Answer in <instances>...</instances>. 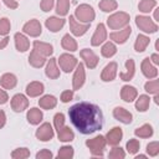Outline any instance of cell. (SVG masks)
I'll use <instances>...</instances> for the list:
<instances>
[{
    "instance_id": "6da1fadb",
    "label": "cell",
    "mask_w": 159,
    "mask_h": 159,
    "mask_svg": "<svg viewBox=\"0 0 159 159\" xmlns=\"http://www.w3.org/2000/svg\"><path fill=\"white\" fill-rule=\"evenodd\" d=\"M72 124L82 134H92L102 128L103 114L98 106L88 102H80L68 109Z\"/></svg>"
},
{
    "instance_id": "7a4b0ae2",
    "label": "cell",
    "mask_w": 159,
    "mask_h": 159,
    "mask_svg": "<svg viewBox=\"0 0 159 159\" xmlns=\"http://www.w3.org/2000/svg\"><path fill=\"white\" fill-rule=\"evenodd\" d=\"M107 24H108L109 29H112V30L122 29L129 24V14H127L124 11L116 12L107 19Z\"/></svg>"
},
{
    "instance_id": "3957f363",
    "label": "cell",
    "mask_w": 159,
    "mask_h": 159,
    "mask_svg": "<svg viewBox=\"0 0 159 159\" xmlns=\"http://www.w3.org/2000/svg\"><path fill=\"white\" fill-rule=\"evenodd\" d=\"M106 138L103 135H97L92 139H87L86 140V145L87 148L91 150L92 155L94 157H103V152H104V147H106Z\"/></svg>"
},
{
    "instance_id": "277c9868",
    "label": "cell",
    "mask_w": 159,
    "mask_h": 159,
    "mask_svg": "<svg viewBox=\"0 0 159 159\" xmlns=\"http://www.w3.org/2000/svg\"><path fill=\"white\" fill-rule=\"evenodd\" d=\"M94 16L96 14H94L93 7L87 4H81L75 10V17H77V20L83 21L86 24H91L94 20Z\"/></svg>"
},
{
    "instance_id": "5b68a950",
    "label": "cell",
    "mask_w": 159,
    "mask_h": 159,
    "mask_svg": "<svg viewBox=\"0 0 159 159\" xmlns=\"http://www.w3.org/2000/svg\"><path fill=\"white\" fill-rule=\"evenodd\" d=\"M135 24H137V26L143 32L153 34V32H157L158 31V25L152 19H149L148 16H142V15L135 16Z\"/></svg>"
},
{
    "instance_id": "8992f818",
    "label": "cell",
    "mask_w": 159,
    "mask_h": 159,
    "mask_svg": "<svg viewBox=\"0 0 159 159\" xmlns=\"http://www.w3.org/2000/svg\"><path fill=\"white\" fill-rule=\"evenodd\" d=\"M58 63H60L61 70H63L66 73H68L77 66L78 61H77V58L75 56H72L70 53H62L60 56V58H58Z\"/></svg>"
},
{
    "instance_id": "52a82bcc",
    "label": "cell",
    "mask_w": 159,
    "mask_h": 159,
    "mask_svg": "<svg viewBox=\"0 0 159 159\" xmlns=\"http://www.w3.org/2000/svg\"><path fill=\"white\" fill-rule=\"evenodd\" d=\"M35 135L41 142H48L53 138V129L50 123H43L37 128Z\"/></svg>"
},
{
    "instance_id": "ba28073f",
    "label": "cell",
    "mask_w": 159,
    "mask_h": 159,
    "mask_svg": "<svg viewBox=\"0 0 159 159\" xmlns=\"http://www.w3.org/2000/svg\"><path fill=\"white\" fill-rule=\"evenodd\" d=\"M22 31H24L25 34H27L29 36H32V37H37V36H40V35H41V32H42V29H41V24H40V21H39V20H36V19H32V20L27 21V22L24 25V27H22Z\"/></svg>"
},
{
    "instance_id": "9c48e42d",
    "label": "cell",
    "mask_w": 159,
    "mask_h": 159,
    "mask_svg": "<svg viewBox=\"0 0 159 159\" xmlns=\"http://www.w3.org/2000/svg\"><path fill=\"white\" fill-rule=\"evenodd\" d=\"M84 80H86V73H84V66L83 63H77V70L73 75V80H72V88L76 91V89H80L83 83H84Z\"/></svg>"
},
{
    "instance_id": "30bf717a",
    "label": "cell",
    "mask_w": 159,
    "mask_h": 159,
    "mask_svg": "<svg viewBox=\"0 0 159 159\" xmlns=\"http://www.w3.org/2000/svg\"><path fill=\"white\" fill-rule=\"evenodd\" d=\"M122 137H123V132H122V128L119 127H113L107 134H106V143L112 145V147H116L120 143L122 140Z\"/></svg>"
},
{
    "instance_id": "8fae6325",
    "label": "cell",
    "mask_w": 159,
    "mask_h": 159,
    "mask_svg": "<svg viewBox=\"0 0 159 159\" xmlns=\"http://www.w3.org/2000/svg\"><path fill=\"white\" fill-rule=\"evenodd\" d=\"M89 29V24H80L73 15L70 16V30L75 36H82Z\"/></svg>"
},
{
    "instance_id": "7c38bea8",
    "label": "cell",
    "mask_w": 159,
    "mask_h": 159,
    "mask_svg": "<svg viewBox=\"0 0 159 159\" xmlns=\"http://www.w3.org/2000/svg\"><path fill=\"white\" fill-rule=\"evenodd\" d=\"M80 55H81L82 60L84 61V63H86V66L88 68H94L98 65V57H97V55L92 50L83 48V50H81Z\"/></svg>"
},
{
    "instance_id": "4fadbf2b",
    "label": "cell",
    "mask_w": 159,
    "mask_h": 159,
    "mask_svg": "<svg viewBox=\"0 0 159 159\" xmlns=\"http://www.w3.org/2000/svg\"><path fill=\"white\" fill-rule=\"evenodd\" d=\"M27 106H29V99L21 93L15 94L11 99V108L15 112H22L27 108Z\"/></svg>"
},
{
    "instance_id": "5bb4252c",
    "label": "cell",
    "mask_w": 159,
    "mask_h": 159,
    "mask_svg": "<svg viewBox=\"0 0 159 159\" xmlns=\"http://www.w3.org/2000/svg\"><path fill=\"white\" fill-rule=\"evenodd\" d=\"M106 39H107V30H106V26L101 22L97 25L96 32L93 34L92 40H91V45L92 46H99L102 42H104Z\"/></svg>"
},
{
    "instance_id": "9a60e30c",
    "label": "cell",
    "mask_w": 159,
    "mask_h": 159,
    "mask_svg": "<svg viewBox=\"0 0 159 159\" xmlns=\"http://www.w3.org/2000/svg\"><path fill=\"white\" fill-rule=\"evenodd\" d=\"M113 117L117 120H119V122H122L124 124L132 123V119H133L132 113L129 111H127L125 108H123V107H116L113 109Z\"/></svg>"
},
{
    "instance_id": "2e32d148",
    "label": "cell",
    "mask_w": 159,
    "mask_h": 159,
    "mask_svg": "<svg viewBox=\"0 0 159 159\" xmlns=\"http://www.w3.org/2000/svg\"><path fill=\"white\" fill-rule=\"evenodd\" d=\"M117 63L116 62H109L102 71L101 73V80L104 81V82H111L116 78V75H117Z\"/></svg>"
},
{
    "instance_id": "e0dca14e",
    "label": "cell",
    "mask_w": 159,
    "mask_h": 159,
    "mask_svg": "<svg viewBox=\"0 0 159 159\" xmlns=\"http://www.w3.org/2000/svg\"><path fill=\"white\" fill-rule=\"evenodd\" d=\"M130 34H132L130 26H125L123 30L112 32V34L109 35V37H111V40H113V41L117 42V43H124V42L128 40V37L130 36Z\"/></svg>"
},
{
    "instance_id": "ac0fdd59",
    "label": "cell",
    "mask_w": 159,
    "mask_h": 159,
    "mask_svg": "<svg viewBox=\"0 0 159 159\" xmlns=\"http://www.w3.org/2000/svg\"><path fill=\"white\" fill-rule=\"evenodd\" d=\"M137 96H138V91H137V88L135 87H133V86H128V84H125V86H123L122 87V89H120V98L124 101V102H133L135 98H137Z\"/></svg>"
},
{
    "instance_id": "d6986e66",
    "label": "cell",
    "mask_w": 159,
    "mask_h": 159,
    "mask_svg": "<svg viewBox=\"0 0 159 159\" xmlns=\"http://www.w3.org/2000/svg\"><path fill=\"white\" fill-rule=\"evenodd\" d=\"M45 25H46V27H47L50 31L57 32V31H60V30L63 27V25H65V19H62V17H56V16H51V17L46 19Z\"/></svg>"
},
{
    "instance_id": "ffe728a7",
    "label": "cell",
    "mask_w": 159,
    "mask_h": 159,
    "mask_svg": "<svg viewBox=\"0 0 159 159\" xmlns=\"http://www.w3.org/2000/svg\"><path fill=\"white\" fill-rule=\"evenodd\" d=\"M142 72L147 78H155L158 76V70H157V67H154L152 65L149 57H147L142 61Z\"/></svg>"
},
{
    "instance_id": "44dd1931",
    "label": "cell",
    "mask_w": 159,
    "mask_h": 159,
    "mask_svg": "<svg viewBox=\"0 0 159 159\" xmlns=\"http://www.w3.org/2000/svg\"><path fill=\"white\" fill-rule=\"evenodd\" d=\"M43 91H45L43 83L37 82V81L30 82V83L26 86V94H27L29 97H37V96L42 94Z\"/></svg>"
},
{
    "instance_id": "7402d4cb",
    "label": "cell",
    "mask_w": 159,
    "mask_h": 159,
    "mask_svg": "<svg viewBox=\"0 0 159 159\" xmlns=\"http://www.w3.org/2000/svg\"><path fill=\"white\" fill-rule=\"evenodd\" d=\"M14 39H15V46H16V48H17L19 52H25V51L29 50V47H30V41L27 40V37H26L25 35L17 32V34H15Z\"/></svg>"
},
{
    "instance_id": "603a6c76",
    "label": "cell",
    "mask_w": 159,
    "mask_h": 159,
    "mask_svg": "<svg viewBox=\"0 0 159 159\" xmlns=\"http://www.w3.org/2000/svg\"><path fill=\"white\" fill-rule=\"evenodd\" d=\"M34 50L36 52H39L41 56H43V57H47V56L52 55V52H53V48H52V46L50 43L41 42V41H35L34 42Z\"/></svg>"
},
{
    "instance_id": "cb8c5ba5",
    "label": "cell",
    "mask_w": 159,
    "mask_h": 159,
    "mask_svg": "<svg viewBox=\"0 0 159 159\" xmlns=\"http://www.w3.org/2000/svg\"><path fill=\"white\" fill-rule=\"evenodd\" d=\"M45 73L48 78L51 80H56L60 77V70L56 65V58H50L47 65H46V70H45Z\"/></svg>"
},
{
    "instance_id": "d4e9b609",
    "label": "cell",
    "mask_w": 159,
    "mask_h": 159,
    "mask_svg": "<svg viewBox=\"0 0 159 159\" xmlns=\"http://www.w3.org/2000/svg\"><path fill=\"white\" fill-rule=\"evenodd\" d=\"M134 71H135V65L134 61L132 58L125 61V71L119 73V77L122 81H130L134 76Z\"/></svg>"
},
{
    "instance_id": "484cf974",
    "label": "cell",
    "mask_w": 159,
    "mask_h": 159,
    "mask_svg": "<svg viewBox=\"0 0 159 159\" xmlns=\"http://www.w3.org/2000/svg\"><path fill=\"white\" fill-rule=\"evenodd\" d=\"M17 83V80H16V76L12 75V73H4L0 78V84L5 88V89H11L16 86Z\"/></svg>"
},
{
    "instance_id": "4316f807",
    "label": "cell",
    "mask_w": 159,
    "mask_h": 159,
    "mask_svg": "<svg viewBox=\"0 0 159 159\" xmlns=\"http://www.w3.org/2000/svg\"><path fill=\"white\" fill-rule=\"evenodd\" d=\"M26 118H27V122L30 124L36 125V124H39L42 120L43 114H42V112L39 108H31V109H29V112L26 114Z\"/></svg>"
},
{
    "instance_id": "83f0119b",
    "label": "cell",
    "mask_w": 159,
    "mask_h": 159,
    "mask_svg": "<svg viewBox=\"0 0 159 159\" xmlns=\"http://www.w3.org/2000/svg\"><path fill=\"white\" fill-rule=\"evenodd\" d=\"M46 62V57L41 56L39 52H36L35 50L31 51L30 56H29V63L32 66V67H36V68H40L45 65Z\"/></svg>"
},
{
    "instance_id": "f1b7e54d",
    "label": "cell",
    "mask_w": 159,
    "mask_h": 159,
    "mask_svg": "<svg viewBox=\"0 0 159 159\" xmlns=\"http://www.w3.org/2000/svg\"><path fill=\"white\" fill-rule=\"evenodd\" d=\"M56 104H57V99L55 96H51V94H46L39 101V106L43 109H52L56 107Z\"/></svg>"
},
{
    "instance_id": "f546056e",
    "label": "cell",
    "mask_w": 159,
    "mask_h": 159,
    "mask_svg": "<svg viewBox=\"0 0 159 159\" xmlns=\"http://www.w3.org/2000/svg\"><path fill=\"white\" fill-rule=\"evenodd\" d=\"M61 46H62L65 50L71 51V52H75V51L77 50V42H76V40H75L72 36H70L68 34H66V35L62 37V40H61Z\"/></svg>"
},
{
    "instance_id": "4dcf8cb0",
    "label": "cell",
    "mask_w": 159,
    "mask_h": 159,
    "mask_svg": "<svg viewBox=\"0 0 159 159\" xmlns=\"http://www.w3.org/2000/svg\"><path fill=\"white\" fill-rule=\"evenodd\" d=\"M58 133V140L61 142H71L75 139V133L72 132V129L70 127H62L61 129L57 130Z\"/></svg>"
},
{
    "instance_id": "1f68e13d",
    "label": "cell",
    "mask_w": 159,
    "mask_h": 159,
    "mask_svg": "<svg viewBox=\"0 0 159 159\" xmlns=\"http://www.w3.org/2000/svg\"><path fill=\"white\" fill-rule=\"evenodd\" d=\"M149 42H150V40H149L148 36H145V35H138L137 36V40H135V43H134V50L137 52H143L147 48V46L149 45Z\"/></svg>"
},
{
    "instance_id": "d6a6232c",
    "label": "cell",
    "mask_w": 159,
    "mask_h": 159,
    "mask_svg": "<svg viewBox=\"0 0 159 159\" xmlns=\"http://www.w3.org/2000/svg\"><path fill=\"white\" fill-rule=\"evenodd\" d=\"M149 104H150V98L145 94H142L135 102V108L138 112H145L149 108Z\"/></svg>"
},
{
    "instance_id": "836d02e7",
    "label": "cell",
    "mask_w": 159,
    "mask_h": 159,
    "mask_svg": "<svg viewBox=\"0 0 159 159\" xmlns=\"http://www.w3.org/2000/svg\"><path fill=\"white\" fill-rule=\"evenodd\" d=\"M134 134L139 138H149L153 135V127L150 124H143L140 128L134 130Z\"/></svg>"
},
{
    "instance_id": "e575fe53",
    "label": "cell",
    "mask_w": 159,
    "mask_h": 159,
    "mask_svg": "<svg viewBox=\"0 0 159 159\" xmlns=\"http://www.w3.org/2000/svg\"><path fill=\"white\" fill-rule=\"evenodd\" d=\"M116 52H117V47H116V45L113 42H106L101 48V53L106 58H109V57L114 56Z\"/></svg>"
},
{
    "instance_id": "d590c367",
    "label": "cell",
    "mask_w": 159,
    "mask_h": 159,
    "mask_svg": "<svg viewBox=\"0 0 159 159\" xmlns=\"http://www.w3.org/2000/svg\"><path fill=\"white\" fill-rule=\"evenodd\" d=\"M98 6H99V9H101L102 11L109 12V11L116 10L117 6H118V4H117L116 0H101L99 4H98Z\"/></svg>"
},
{
    "instance_id": "8d00e7d4",
    "label": "cell",
    "mask_w": 159,
    "mask_h": 159,
    "mask_svg": "<svg viewBox=\"0 0 159 159\" xmlns=\"http://www.w3.org/2000/svg\"><path fill=\"white\" fill-rule=\"evenodd\" d=\"M68 9H70V0H57L56 12L60 16H66L68 14Z\"/></svg>"
},
{
    "instance_id": "74e56055",
    "label": "cell",
    "mask_w": 159,
    "mask_h": 159,
    "mask_svg": "<svg viewBox=\"0 0 159 159\" xmlns=\"http://www.w3.org/2000/svg\"><path fill=\"white\" fill-rule=\"evenodd\" d=\"M155 6H157V0H142L138 5V9L142 12H149Z\"/></svg>"
},
{
    "instance_id": "f35d334b",
    "label": "cell",
    "mask_w": 159,
    "mask_h": 159,
    "mask_svg": "<svg viewBox=\"0 0 159 159\" xmlns=\"http://www.w3.org/2000/svg\"><path fill=\"white\" fill-rule=\"evenodd\" d=\"M73 154H75L73 148L70 145H65V147L60 148V150L57 153V158L58 159H71L73 157Z\"/></svg>"
},
{
    "instance_id": "ab89813d",
    "label": "cell",
    "mask_w": 159,
    "mask_h": 159,
    "mask_svg": "<svg viewBox=\"0 0 159 159\" xmlns=\"http://www.w3.org/2000/svg\"><path fill=\"white\" fill-rule=\"evenodd\" d=\"M144 89L149 93L153 94H158L159 93V80H153V81H148L144 84Z\"/></svg>"
},
{
    "instance_id": "60d3db41",
    "label": "cell",
    "mask_w": 159,
    "mask_h": 159,
    "mask_svg": "<svg viewBox=\"0 0 159 159\" xmlns=\"http://www.w3.org/2000/svg\"><path fill=\"white\" fill-rule=\"evenodd\" d=\"M30 157V152L27 148H17L11 153V158L14 159H26Z\"/></svg>"
},
{
    "instance_id": "b9f144b4",
    "label": "cell",
    "mask_w": 159,
    "mask_h": 159,
    "mask_svg": "<svg viewBox=\"0 0 159 159\" xmlns=\"http://www.w3.org/2000/svg\"><path fill=\"white\" fill-rule=\"evenodd\" d=\"M139 147H140V144L137 139H129L125 144V148H127L129 154H135L139 150Z\"/></svg>"
},
{
    "instance_id": "7bdbcfd3",
    "label": "cell",
    "mask_w": 159,
    "mask_h": 159,
    "mask_svg": "<svg viewBox=\"0 0 159 159\" xmlns=\"http://www.w3.org/2000/svg\"><path fill=\"white\" fill-rule=\"evenodd\" d=\"M10 31V21L6 17L0 19V36H6Z\"/></svg>"
},
{
    "instance_id": "ee69618b",
    "label": "cell",
    "mask_w": 159,
    "mask_h": 159,
    "mask_svg": "<svg viewBox=\"0 0 159 159\" xmlns=\"http://www.w3.org/2000/svg\"><path fill=\"white\" fill-rule=\"evenodd\" d=\"M147 153L150 157H155L159 154V143L158 142H152L147 145Z\"/></svg>"
},
{
    "instance_id": "f6af8a7d",
    "label": "cell",
    "mask_w": 159,
    "mask_h": 159,
    "mask_svg": "<svg viewBox=\"0 0 159 159\" xmlns=\"http://www.w3.org/2000/svg\"><path fill=\"white\" fill-rule=\"evenodd\" d=\"M108 157H109L111 159H123V158L125 157V153H124V150H123L122 148H113V149L109 152Z\"/></svg>"
},
{
    "instance_id": "bcb514c9",
    "label": "cell",
    "mask_w": 159,
    "mask_h": 159,
    "mask_svg": "<svg viewBox=\"0 0 159 159\" xmlns=\"http://www.w3.org/2000/svg\"><path fill=\"white\" fill-rule=\"evenodd\" d=\"M53 123H55V128L58 130L65 125V116L63 113H56L53 117Z\"/></svg>"
},
{
    "instance_id": "7dc6e473",
    "label": "cell",
    "mask_w": 159,
    "mask_h": 159,
    "mask_svg": "<svg viewBox=\"0 0 159 159\" xmlns=\"http://www.w3.org/2000/svg\"><path fill=\"white\" fill-rule=\"evenodd\" d=\"M53 2H55V0H41V2H40V7H41V10L42 11H50L52 7H53Z\"/></svg>"
},
{
    "instance_id": "c3c4849f",
    "label": "cell",
    "mask_w": 159,
    "mask_h": 159,
    "mask_svg": "<svg viewBox=\"0 0 159 159\" xmlns=\"http://www.w3.org/2000/svg\"><path fill=\"white\" fill-rule=\"evenodd\" d=\"M53 155L51 153V150L48 149H42L36 154V159H51Z\"/></svg>"
},
{
    "instance_id": "681fc988",
    "label": "cell",
    "mask_w": 159,
    "mask_h": 159,
    "mask_svg": "<svg viewBox=\"0 0 159 159\" xmlns=\"http://www.w3.org/2000/svg\"><path fill=\"white\" fill-rule=\"evenodd\" d=\"M72 98H73V92H72V91H63L62 94H61V101H62L63 103L70 102Z\"/></svg>"
},
{
    "instance_id": "f907efd6",
    "label": "cell",
    "mask_w": 159,
    "mask_h": 159,
    "mask_svg": "<svg viewBox=\"0 0 159 159\" xmlns=\"http://www.w3.org/2000/svg\"><path fill=\"white\" fill-rule=\"evenodd\" d=\"M2 1H4V4H5L7 7H10V9H17V6H19V4H17L16 0H2Z\"/></svg>"
},
{
    "instance_id": "816d5d0a",
    "label": "cell",
    "mask_w": 159,
    "mask_h": 159,
    "mask_svg": "<svg viewBox=\"0 0 159 159\" xmlns=\"http://www.w3.org/2000/svg\"><path fill=\"white\" fill-rule=\"evenodd\" d=\"M7 99H9L7 93H6L4 89H0V104L6 103V102H7Z\"/></svg>"
},
{
    "instance_id": "f5cc1de1",
    "label": "cell",
    "mask_w": 159,
    "mask_h": 159,
    "mask_svg": "<svg viewBox=\"0 0 159 159\" xmlns=\"http://www.w3.org/2000/svg\"><path fill=\"white\" fill-rule=\"evenodd\" d=\"M5 123H6V116H5V112L0 109V129L5 125Z\"/></svg>"
},
{
    "instance_id": "db71d44e",
    "label": "cell",
    "mask_w": 159,
    "mask_h": 159,
    "mask_svg": "<svg viewBox=\"0 0 159 159\" xmlns=\"http://www.w3.org/2000/svg\"><path fill=\"white\" fill-rule=\"evenodd\" d=\"M150 62H153L155 65H159V55L158 53H153L150 56Z\"/></svg>"
},
{
    "instance_id": "11a10c76",
    "label": "cell",
    "mask_w": 159,
    "mask_h": 159,
    "mask_svg": "<svg viewBox=\"0 0 159 159\" xmlns=\"http://www.w3.org/2000/svg\"><path fill=\"white\" fill-rule=\"evenodd\" d=\"M7 42H9V37H4V39H0V50L5 48V47H6V45H7Z\"/></svg>"
},
{
    "instance_id": "9f6ffc18",
    "label": "cell",
    "mask_w": 159,
    "mask_h": 159,
    "mask_svg": "<svg viewBox=\"0 0 159 159\" xmlns=\"http://www.w3.org/2000/svg\"><path fill=\"white\" fill-rule=\"evenodd\" d=\"M158 17H159V9H157L155 11H154V19L158 21Z\"/></svg>"
},
{
    "instance_id": "6f0895ef",
    "label": "cell",
    "mask_w": 159,
    "mask_h": 159,
    "mask_svg": "<svg viewBox=\"0 0 159 159\" xmlns=\"http://www.w3.org/2000/svg\"><path fill=\"white\" fill-rule=\"evenodd\" d=\"M145 158H147V157H145V155H143V154H140V155H137V157H135V159H145Z\"/></svg>"
},
{
    "instance_id": "680465c9",
    "label": "cell",
    "mask_w": 159,
    "mask_h": 159,
    "mask_svg": "<svg viewBox=\"0 0 159 159\" xmlns=\"http://www.w3.org/2000/svg\"><path fill=\"white\" fill-rule=\"evenodd\" d=\"M155 50L159 51V40H157V42H155Z\"/></svg>"
}]
</instances>
